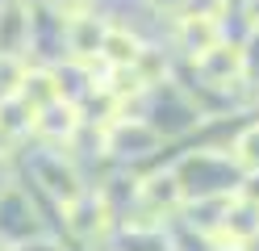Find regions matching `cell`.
Wrapping results in <instances>:
<instances>
[{
  "mask_svg": "<svg viewBox=\"0 0 259 251\" xmlns=\"http://www.w3.org/2000/svg\"><path fill=\"white\" fill-rule=\"evenodd\" d=\"M138 205H142V213H151L155 222L167 218V213H176V209H184V184H180V176L176 172L147 176L138 184Z\"/></svg>",
  "mask_w": 259,
  "mask_h": 251,
  "instance_id": "6da1fadb",
  "label": "cell"
},
{
  "mask_svg": "<svg viewBox=\"0 0 259 251\" xmlns=\"http://www.w3.org/2000/svg\"><path fill=\"white\" fill-rule=\"evenodd\" d=\"M197 71L205 76V84H213V88H230V84H238L242 71H247V55H242V46L222 42V46L209 50L205 59H197Z\"/></svg>",
  "mask_w": 259,
  "mask_h": 251,
  "instance_id": "7a4b0ae2",
  "label": "cell"
},
{
  "mask_svg": "<svg viewBox=\"0 0 259 251\" xmlns=\"http://www.w3.org/2000/svg\"><path fill=\"white\" fill-rule=\"evenodd\" d=\"M67 226L75 239H101L105 226H109V205H105V197H96V193H79L71 205H67Z\"/></svg>",
  "mask_w": 259,
  "mask_h": 251,
  "instance_id": "3957f363",
  "label": "cell"
},
{
  "mask_svg": "<svg viewBox=\"0 0 259 251\" xmlns=\"http://www.w3.org/2000/svg\"><path fill=\"white\" fill-rule=\"evenodd\" d=\"M105 147L113 151V155H147V151H155L159 147V134L147 126V122H138V117H134V122H130V117H121V122L117 126H109L105 130Z\"/></svg>",
  "mask_w": 259,
  "mask_h": 251,
  "instance_id": "277c9868",
  "label": "cell"
},
{
  "mask_svg": "<svg viewBox=\"0 0 259 251\" xmlns=\"http://www.w3.org/2000/svg\"><path fill=\"white\" fill-rule=\"evenodd\" d=\"M34 130L42 134V138H51V142H67L71 134L79 130V105H75V100H67V96L51 100L46 109L34 113Z\"/></svg>",
  "mask_w": 259,
  "mask_h": 251,
  "instance_id": "5b68a950",
  "label": "cell"
},
{
  "mask_svg": "<svg viewBox=\"0 0 259 251\" xmlns=\"http://www.w3.org/2000/svg\"><path fill=\"white\" fill-rule=\"evenodd\" d=\"M176 38H180V46L192 55V63L205 59L213 46H222V21L218 17H180V29H176Z\"/></svg>",
  "mask_w": 259,
  "mask_h": 251,
  "instance_id": "8992f818",
  "label": "cell"
},
{
  "mask_svg": "<svg viewBox=\"0 0 259 251\" xmlns=\"http://www.w3.org/2000/svg\"><path fill=\"white\" fill-rule=\"evenodd\" d=\"M222 239H230V247H242L259 234V201H247V197H234L226 205V218L218 226Z\"/></svg>",
  "mask_w": 259,
  "mask_h": 251,
  "instance_id": "52a82bcc",
  "label": "cell"
},
{
  "mask_svg": "<svg viewBox=\"0 0 259 251\" xmlns=\"http://www.w3.org/2000/svg\"><path fill=\"white\" fill-rule=\"evenodd\" d=\"M105 21L101 17H75V21H67V46H71V55L75 59H101V42H105Z\"/></svg>",
  "mask_w": 259,
  "mask_h": 251,
  "instance_id": "ba28073f",
  "label": "cell"
},
{
  "mask_svg": "<svg viewBox=\"0 0 259 251\" xmlns=\"http://www.w3.org/2000/svg\"><path fill=\"white\" fill-rule=\"evenodd\" d=\"M17 96H21V105H25L29 113H38V109L51 105V100L63 96L59 76H55V71H25L21 84H17Z\"/></svg>",
  "mask_w": 259,
  "mask_h": 251,
  "instance_id": "9c48e42d",
  "label": "cell"
},
{
  "mask_svg": "<svg viewBox=\"0 0 259 251\" xmlns=\"http://www.w3.org/2000/svg\"><path fill=\"white\" fill-rule=\"evenodd\" d=\"M138 55H142V42H138L130 29H121V25H109V29H105L101 59H105L109 67H134Z\"/></svg>",
  "mask_w": 259,
  "mask_h": 251,
  "instance_id": "30bf717a",
  "label": "cell"
},
{
  "mask_svg": "<svg viewBox=\"0 0 259 251\" xmlns=\"http://www.w3.org/2000/svg\"><path fill=\"white\" fill-rule=\"evenodd\" d=\"M29 38V21L21 17V5L13 0L0 13V55H17V46Z\"/></svg>",
  "mask_w": 259,
  "mask_h": 251,
  "instance_id": "8fae6325",
  "label": "cell"
},
{
  "mask_svg": "<svg viewBox=\"0 0 259 251\" xmlns=\"http://www.w3.org/2000/svg\"><path fill=\"white\" fill-rule=\"evenodd\" d=\"M29 122H34V113L21 105V96H5V100H0V134L17 138V134L29 130Z\"/></svg>",
  "mask_w": 259,
  "mask_h": 251,
  "instance_id": "7c38bea8",
  "label": "cell"
},
{
  "mask_svg": "<svg viewBox=\"0 0 259 251\" xmlns=\"http://www.w3.org/2000/svg\"><path fill=\"white\" fill-rule=\"evenodd\" d=\"M234 163L242 167V172H251V176H259V122L255 126H247L234 138Z\"/></svg>",
  "mask_w": 259,
  "mask_h": 251,
  "instance_id": "4fadbf2b",
  "label": "cell"
},
{
  "mask_svg": "<svg viewBox=\"0 0 259 251\" xmlns=\"http://www.w3.org/2000/svg\"><path fill=\"white\" fill-rule=\"evenodd\" d=\"M134 71L142 76V84H147V88L163 84V76H167V59H163V50L142 46V55H138V63H134Z\"/></svg>",
  "mask_w": 259,
  "mask_h": 251,
  "instance_id": "5bb4252c",
  "label": "cell"
},
{
  "mask_svg": "<svg viewBox=\"0 0 259 251\" xmlns=\"http://www.w3.org/2000/svg\"><path fill=\"white\" fill-rule=\"evenodd\" d=\"M230 0H184V17H222Z\"/></svg>",
  "mask_w": 259,
  "mask_h": 251,
  "instance_id": "9a60e30c",
  "label": "cell"
},
{
  "mask_svg": "<svg viewBox=\"0 0 259 251\" xmlns=\"http://www.w3.org/2000/svg\"><path fill=\"white\" fill-rule=\"evenodd\" d=\"M51 9H55V17H67V21H75V17H88L92 0H51Z\"/></svg>",
  "mask_w": 259,
  "mask_h": 251,
  "instance_id": "2e32d148",
  "label": "cell"
},
{
  "mask_svg": "<svg viewBox=\"0 0 259 251\" xmlns=\"http://www.w3.org/2000/svg\"><path fill=\"white\" fill-rule=\"evenodd\" d=\"M242 17H247L251 29H259V0H242Z\"/></svg>",
  "mask_w": 259,
  "mask_h": 251,
  "instance_id": "e0dca14e",
  "label": "cell"
},
{
  "mask_svg": "<svg viewBox=\"0 0 259 251\" xmlns=\"http://www.w3.org/2000/svg\"><path fill=\"white\" fill-rule=\"evenodd\" d=\"M5 189H9V159L0 155V193H5Z\"/></svg>",
  "mask_w": 259,
  "mask_h": 251,
  "instance_id": "ac0fdd59",
  "label": "cell"
},
{
  "mask_svg": "<svg viewBox=\"0 0 259 251\" xmlns=\"http://www.w3.org/2000/svg\"><path fill=\"white\" fill-rule=\"evenodd\" d=\"M226 251H238V247H226Z\"/></svg>",
  "mask_w": 259,
  "mask_h": 251,
  "instance_id": "d6986e66",
  "label": "cell"
}]
</instances>
